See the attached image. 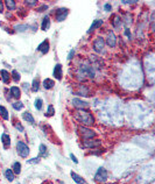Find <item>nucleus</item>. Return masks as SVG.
<instances>
[{
    "label": "nucleus",
    "mask_w": 155,
    "mask_h": 184,
    "mask_svg": "<svg viewBox=\"0 0 155 184\" xmlns=\"http://www.w3.org/2000/svg\"><path fill=\"white\" fill-rule=\"evenodd\" d=\"M72 105L75 106V108H77V110H79V111H85L86 108L90 107V104H89V103H86V102H84V100H81V99H78V98H74V99H72Z\"/></svg>",
    "instance_id": "6"
},
{
    "label": "nucleus",
    "mask_w": 155,
    "mask_h": 184,
    "mask_svg": "<svg viewBox=\"0 0 155 184\" xmlns=\"http://www.w3.org/2000/svg\"><path fill=\"white\" fill-rule=\"evenodd\" d=\"M11 78H13L14 82H19L20 78H21V76H20V74H19L16 70H13L12 74H11Z\"/></svg>",
    "instance_id": "27"
},
{
    "label": "nucleus",
    "mask_w": 155,
    "mask_h": 184,
    "mask_svg": "<svg viewBox=\"0 0 155 184\" xmlns=\"http://www.w3.org/2000/svg\"><path fill=\"white\" fill-rule=\"evenodd\" d=\"M14 126H15V128H16L19 132H23V127H22V125L20 124V122H15Z\"/></svg>",
    "instance_id": "34"
},
{
    "label": "nucleus",
    "mask_w": 155,
    "mask_h": 184,
    "mask_svg": "<svg viewBox=\"0 0 155 184\" xmlns=\"http://www.w3.org/2000/svg\"><path fill=\"white\" fill-rule=\"evenodd\" d=\"M54 85H55V83H54V82H53V79H50V78H46V79L43 80V87H44L46 90L53 89V87H54Z\"/></svg>",
    "instance_id": "20"
},
{
    "label": "nucleus",
    "mask_w": 155,
    "mask_h": 184,
    "mask_svg": "<svg viewBox=\"0 0 155 184\" xmlns=\"http://www.w3.org/2000/svg\"><path fill=\"white\" fill-rule=\"evenodd\" d=\"M79 133L82 135V138L84 140H89V139H94L96 136V132L92 131L91 128H87L85 126H79Z\"/></svg>",
    "instance_id": "4"
},
{
    "label": "nucleus",
    "mask_w": 155,
    "mask_h": 184,
    "mask_svg": "<svg viewBox=\"0 0 155 184\" xmlns=\"http://www.w3.org/2000/svg\"><path fill=\"white\" fill-rule=\"evenodd\" d=\"M1 141H3V144H4V148L5 149H8L11 147V138L7 133H3L1 135Z\"/></svg>",
    "instance_id": "12"
},
{
    "label": "nucleus",
    "mask_w": 155,
    "mask_h": 184,
    "mask_svg": "<svg viewBox=\"0 0 155 184\" xmlns=\"http://www.w3.org/2000/svg\"><path fill=\"white\" fill-rule=\"evenodd\" d=\"M38 50L39 51H41L42 54H47L48 51H49V40L48 39H46L39 47H38Z\"/></svg>",
    "instance_id": "10"
},
{
    "label": "nucleus",
    "mask_w": 155,
    "mask_h": 184,
    "mask_svg": "<svg viewBox=\"0 0 155 184\" xmlns=\"http://www.w3.org/2000/svg\"><path fill=\"white\" fill-rule=\"evenodd\" d=\"M70 175H71V178L77 183V184H85V181H84V178L83 177H81L79 175H77L75 171H71L70 172Z\"/></svg>",
    "instance_id": "14"
},
{
    "label": "nucleus",
    "mask_w": 155,
    "mask_h": 184,
    "mask_svg": "<svg viewBox=\"0 0 155 184\" xmlns=\"http://www.w3.org/2000/svg\"><path fill=\"white\" fill-rule=\"evenodd\" d=\"M50 27V18L49 16H44L41 23V29L42 30H48Z\"/></svg>",
    "instance_id": "15"
},
{
    "label": "nucleus",
    "mask_w": 155,
    "mask_h": 184,
    "mask_svg": "<svg viewBox=\"0 0 155 184\" xmlns=\"http://www.w3.org/2000/svg\"><path fill=\"white\" fill-rule=\"evenodd\" d=\"M0 115H1V118H3L4 120H8L10 114H8V111L6 110L5 106H0Z\"/></svg>",
    "instance_id": "22"
},
{
    "label": "nucleus",
    "mask_w": 155,
    "mask_h": 184,
    "mask_svg": "<svg viewBox=\"0 0 155 184\" xmlns=\"http://www.w3.org/2000/svg\"><path fill=\"white\" fill-rule=\"evenodd\" d=\"M6 7L10 10V11H13L16 8V5H15V1H12V0H7L6 1Z\"/></svg>",
    "instance_id": "25"
},
{
    "label": "nucleus",
    "mask_w": 155,
    "mask_h": 184,
    "mask_svg": "<svg viewBox=\"0 0 155 184\" xmlns=\"http://www.w3.org/2000/svg\"><path fill=\"white\" fill-rule=\"evenodd\" d=\"M74 117H75V119H76L78 122H81L82 125L92 126V125L95 124V118H94V115H92L91 113H89V112H86V111H79V110H77V111L75 112Z\"/></svg>",
    "instance_id": "1"
},
{
    "label": "nucleus",
    "mask_w": 155,
    "mask_h": 184,
    "mask_svg": "<svg viewBox=\"0 0 155 184\" xmlns=\"http://www.w3.org/2000/svg\"><path fill=\"white\" fill-rule=\"evenodd\" d=\"M106 43H107V44H109L111 48H114V47H115V44H117V36L114 35V33L110 32V33L107 34Z\"/></svg>",
    "instance_id": "9"
},
{
    "label": "nucleus",
    "mask_w": 155,
    "mask_h": 184,
    "mask_svg": "<svg viewBox=\"0 0 155 184\" xmlns=\"http://www.w3.org/2000/svg\"><path fill=\"white\" fill-rule=\"evenodd\" d=\"M46 151H47V147H46V144H40V151H39V157H41L42 155H44L46 154Z\"/></svg>",
    "instance_id": "29"
},
{
    "label": "nucleus",
    "mask_w": 155,
    "mask_h": 184,
    "mask_svg": "<svg viewBox=\"0 0 155 184\" xmlns=\"http://www.w3.org/2000/svg\"><path fill=\"white\" fill-rule=\"evenodd\" d=\"M47 8H48V6H47V5H43V6H41V8H39L38 11H39V12H42V11H46Z\"/></svg>",
    "instance_id": "37"
},
{
    "label": "nucleus",
    "mask_w": 155,
    "mask_h": 184,
    "mask_svg": "<svg viewBox=\"0 0 155 184\" xmlns=\"http://www.w3.org/2000/svg\"><path fill=\"white\" fill-rule=\"evenodd\" d=\"M22 107H23V104H22L21 102H19V100H18V102H15V103L13 104V108H14L15 111H20Z\"/></svg>",
    "instance_id": "30"
},
{
    "label": "nucleus",
    "mask_w": 155,
    "mask_h": 184,
    "mask_svg": "<svg viewBox=\"0 0 155 184\" xmlns=\"http://www.w3.org/2000/svg\"><path fill=\"white\" fill-rule=\"evenodd\" d=\"M120 22H121L120 16H119V15H114V18H113V22H112L113 27H114V28H118V27L120 26Z\"/></svg>",
    "instance_id": "26"
},
{
    "label": "nucleus",
    "mask_w": 155,
    "mask_h": 184,
    "mask_svg": "<svg viewBox=\"0 0 155 184\" xmlns=\"http://www.w3.org/2000/svg\"><path fill=\"white\" fill-rule=\"evenodd\" d=\"M54 114H55V110H54V106H53V105H49V106H48V111H47L46 115H47V117H53Z\"/></svg>",
    "instance_id": "31"
},
{
    "label": "nucleus",
    "mask_w": 155,
    "mask_h": 184,
    "mask_svg": "<svg viewBox=\"0 0 155 184\" xmlns=\"http://www.w3.org/2000/svg\"><path fill=\"white\" fill-rule=\"evenodd\" d=\"M0 74H1L3 82H4L5 84H8L10 80H11V74H10L8 71H6V70H1V71H0Z\"/></svg>",
    "instance_id": "17"
},
{
    "label": "nucleus",
    "mask_w": 155,
    "mask_h": 184,
    "mask_svg": "<svg viewBox=\"0 0 155 184\" xmlns=\"http://www.w3.org/2000/svg\"><path fill=\"white\" fill-rule=\"evenodd\" d=\"M83 146H84V148H98L100 146V141L99 140H94V139L84 140Z\"/></svg>",
    "instance_id": "8"
},
{
    "label": "nucleus",
    "mask_w": 155,
    "mask_h": 184,
    "mask_svg": "<svg viewBox=\"0 0 155 184\" xmlns=\"http://www.w3.org/2000/svg\"><path fill=\"white\" fill-rule=\"evenodd\" d=\"M3 11H4V4L0 1V12H3Z\"/></svg>",
    "instance_id": "39"
},
{
    "label": "nucleus",
    "mask_w": 155,
    "mask_h": 184,
    "mask_svg": "<svg viewBox=\"0 0 155 184\" xmlns=\"http://www.w3.org/2000/svg\"><path fill=\"white\" fill-rule=\"evenodd\" d=\"M105 47V41L103 37H97L95 41H94V49L97 51V52H102L103 49Z\"/></svg>",
    "instance_id": "7"
},
{
    "label": "nucleus",
    "mask_w": 155,
    "mask_h": 184,
    "mask_svg": "<svg viewBox=\"0 0 155 184\" xmlns=\"http://www.w3.org/2000/svg\"><path fill=\"white\" fill-rule=\"evenodd\" d=\"M77 93L82 97H89V87L87 86H84V85H81L79 86V91L77 92Z\"/></svg>",
    "instance_id": "16"
},
{
    "label": "nucleus",
    "mask_w": 155,
    "mask_h": 184,
    "mask_svg": "<svg viewBox=\"0 0 155 184\" xmlns=\"http://www.w3.org/2000/svg\"><path fill=\"white\" fill-rule=\"evenodd\" d=\"M70 159H71V160H72V162H74V163H76V164H77V163H78V160H77V159H76V156H75V155H74V154H70Z\"/></svg>",
    "instance_id": "35"
},
{
    "label": "nucleus",
    "mask_w": 155,
    "mask_h": 184,
    "mask_svg": "<svg viewBox=\"0 0 155 184\" xmlns=\"http://www.w3.org/2000/svg\"><path fill=\"white\" fill-rule=\"evenodd\" d=\"M39 162H40V157H39V156L35 157V159H30V160L27 161V163H29V164H36V163H39Z\"/></svg>",
    "instance_id": "32"
},
{
    "label": "nucleus",
    "mask_w": 155,
    "mask_h": 184,
    "mask_svg": "<svg viewBox=\"0 0 155 184\" xmlns=\"http://www.w3.org/2000/svg\"><path fill=\"white\" fill-rule=\"evenodd\" d=\"M5 177H6V179H7V181L13 182V181H14L15 175H14V172H13V170H12V169H6V171H5Z\"/></svg>",
    "instance_id": "21"
},
{
    "label": "nucleus",
    "mask_w": 155,
    "mask_h": 184,
    "mask_svg": "<svg viewBox=\"0 0 155 184\" xmlns=\"http://www.w3.org/2000/svg\"><path fill=\"white\" fill-rule=\"evenodd\" d=\"M111 8H112V6H111L110 4H106V5H105V7H104V10H105L106 12H110V11H111Z\"/></svg>",
    "instance_id": "36"
},
{
    "label": "nucleus",
    "mask_w": 155,
    "mask_h": 184,
    "mask_svg": "<svg viewBox=\"0 0 155 184\" xmlns=\"http://www.w3.org/2000/svg\"><path fill=\"white\" fill-rule=\"evenodd\" d=\"M69 14V10L66 7H62V8H57L55 12V16H56V21L61 22V21H64L67 19Z\"/></svg>",
    "instance_id": "5"
},
{
    "label": "nucleus",
    "mask_w": 155,
    "mask_h": 184,
    "mask_svg": "<svg viewBox=\"0 0 155 184\" xmlns=\"http://www.w3.org/2000/svg\"><path fill=\"white\" fill-rule=\"evenodd\" d=\"M102 25H103V21H102V20H95L94 22H92V25H91L90 29L87 30V33H91V32H94V30H95V29L99 28V27H100Z\"/></svg>",
    "instance_id": "18"
},
{
    "label": "nucleus",
    "mask_w": 155,
    "mask_h": 184,
    "mask_svg": "<svg viewBox=\"0 0 155 184\" xmlns=\"http://www.w3.org/2000/svg\"><path fill=\"white\" fill-rule=\"evenodd\" d=\"M16 151H18V154L21 156V157H27L28 155H29V147L25 143V142H22V141H19L18 143H16Z\"/></svg>",
    "instance_id": "3"
},
{
    "label": "nucleus",
    "mask_w": 155,
    "mask_h": 184,
    "mask_svg": "<svg viewBox=\"0 0 155 184\" xmlns=\"http://www.w3.org/2000/svg\"><path fill=\"white\" fill-rule=\"evenodd\" d=\"M109 178V172L107 170L104 168V167H100L98 168L96 175H95V181L98 182V183H105Z\"/></svg>",
    "instance_id": "2"
},
{
    "label": "nucleus",
    "mask_w": 155,
    "mask_h": 184,
    "mask_svg": "<svg viewBox=\"0 0 155 184\" xmlns=\"http://www.w3.org/2000/svg\"><path fill=\"white\" fill-rule=\"evenodd\" d=\"M34 105H35V108H36V110H41V108H42V106H43V100H42V99H40V98H38V99L35 100Z\"/></svg>",
    "instance_id": "28"
},
{
    "label": "nucleus",
    "mask_w": 155,
    "mask_h": 184,
    "mask_svg": "<svg viewBox=\"0 0 155 184\" xmlns=\"http://www.w3.org/2000/svg\"><path fill=\"white\" fill-rule=\"evenodd\" d=\"M13 172H14V175H19L21 172V163L20 162L13 163Z\"/></svg>",
    "instance_id": "23"
},
{
    "label": "nucleus",
    "mask_w": 155,
    "mask_h": 184,
    "mask_svg": "<svg viewBox=\"0 0 155 184\" xmlns=\"http://www.w3.org/2000/svg\"><path fill=\"white\" fill-rule=\"evenodd\" d=\"M74 54H75V51H74V50H71V51L69 52V56H68V59H71V58L74 57Z\"/></svg>",
    "instance_id": "38"
},
{
    "label": "nucleus",
    "mask_w": 155,
    "mask_h": 184,
    "mask_svg": "<svg viewBox=\"0 0 155 184\" xmlns=\"http://www.w3.org/2000/svg\"><path fill=\"white\" fill-rule=\"evenodd\" d=\"M36 0H33V1H29V0H26V1H25V4L26 5H28V6H32V7H34L35 5H36Z\"/></svg>",
    "instance_id": "33"
},
{
    "label": "nucleus",
    "mask_w": 155,
    "mask_h": 184,
    "mask_svg": "<svg viewBox=\"0 0 155 184\" xmlns=\"http://www.w3.org/2000/svg\"><path fill=\"white\" fill-rule=\"evenodd\" d=\"M32 89H33V91H34V92L39 91V89H40V82H39V77H36V78L33 80V83H32Z\"/></svg>",
    "instance_id": "24"
},
{
    "label": "nucleus",
    "mask_w": 155,
    "mask_h": 184,
    "mask_svg": "<svg viewBox=\"0 0 155 184\" xmlns=\"http://www.w3.org/2000/svg\"><path fill=\"white\" fill-rule=\"evenodd\" d=\"M10 93H11V96L14 97L15 99H20V97H21V91H20V89H19L18 86H12V87L10 89Z\"/></svg>",
    "instance_id": "13"
},
{
    "label": "nucleus",
    "mask_w": 155,
    "mask_h": 184,
    "mask_svg": "<svg viewBox=\"0 0 155 184\" xmlns=\"http://www.w3.org/2000/svg\"><path fill=\"white\" fill-rule=\"evenodd\" d=\"M22 118H23L27 122H29V124H34V122H35V120H34L33 115L30 114L29 112H25V113H22Z\"/></svg>",
    "instance_id": "19"
},
{
    "label": "nucleus",
    "mask_w": 155,
    "mask_h": 184,
    "mask_svg": "<svg viewBox=\"0 0 155 184\" xmlns=\"http://www.w3.org/2000/svg\"><path fill=\"white\" fill-rule=\"evenodd\" d=\"M122 4H135V1H122Z\"/></svg>",
    "instance_id": "40"
},
{
    "label": "nucleus",
    "mask_w": 155,
    "mask_h": 184,
    "mask_svg": "<svg viewBox=\"0 0 155 184\" xmlns=\"http://www.w3.org/2000/svg\"><path fill=\"white\" fill-rule=\"evenodd\" d=\"M53 75H54V77H55L57 80H61V79H62V65H61V64H56V65H55L54 71H53Z\"/></svg>",
    "instance_id": "11"
}]
</instances>
